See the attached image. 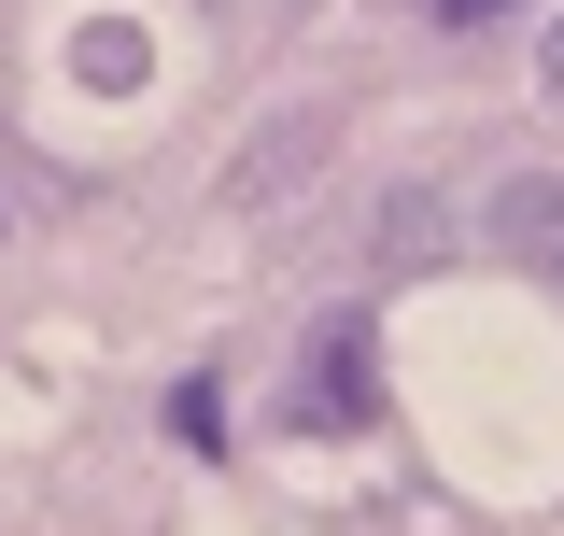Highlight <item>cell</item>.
<instances>
[{"instance_id": "cell-2", "label": "cell", "mask_w": 564, "mask_h": 536, "mask_svg": "<svg viewBox=\"0 0 564 536\" xmlns=\"http://www.w3.org/2000/svg\"><path fill=\"white\" fill-rule=\"evenodd\" d=\"M170 438H184V452H226V396L184 382V396H170Z\"/></svg>"}, {"instance_id": "cell-3", "label": "cell", "mask_w": 564, "mask_h": 536, "mask_svg": "<svg viewBox=\"0 0 564 536\" xmlns=\"http://www.w3.org/2000/svg\"><path fill=\"white\" fill-rule=\"evenodd\" d=\"M437 14H452V29H480V14H508V0H437Z\"/></svg>"}, {"instance_id": "cell-4", "label": "cell", "mask_w": 564, "mask_h": 536, "mask_svg": "<svg viewBox=\"0 0 564 536\" xmlns=\"http://www.w3.org/2000/svg\"><path fill=\"white\" fill-rule=\"evenodd\" d=\"M551 85H564V29H551Z\"/></svg>"}, {"instance_id": "cell-1", "label": "cell", "mask_w": 564, "mask_h": 536, "mask_svg": "<svg viewBox=\"0 0 564 536\" xmlns=\"http://www.w3.org/2000/svg\"><path fill=\"white\" fill-rule=\"evenodd\" d=\"M296 424L311 438H352V424H381V382H367V311L311 339V367H296Z\"/></svg>"}]
</instances>
